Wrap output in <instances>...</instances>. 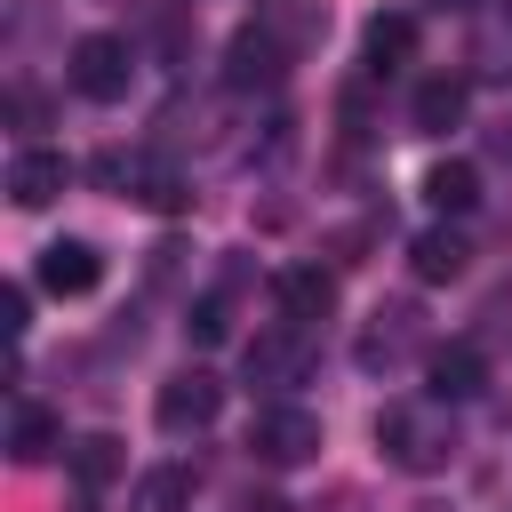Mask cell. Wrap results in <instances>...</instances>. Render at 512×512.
<instances>
[{
	"instance_id": "obj_16",
	"label": "cell",
	"mask_w": 512,
	"mask_h": 512,
	"mask_svg": "<svg viewBox=\"0 0 512 512\" xmlns=\"http://www.w3.org/2000/svg\"><path fill=\"white\" fill-rule=\"evenodd\" d=\"M424 200H432L440 216H464V208L480 200V168H472V160H440V168L424 176Z\"/></svg>"
},
{
	"instance_id": "obj_4",
	"label": "cell",
	"mask_w": 512,
	"mask_h": 512,
	"mask_svg": "<svg viewBox=\"0 0 512 512\" xmlns=\"http://www.w3.org/2000/svg\"><path fill=\"white\" fill-rule=\"evenodd\" d=\"M248 448H256L264 464H312V456H320V416L296 408V400H280V408H264V416L248 424Z\"/></svg>"
},
{
	"instance_id": "obj_18",
	"label": "cell",
	"mask_w": 512,
	"mask_h": 512,
	"mask_svg": "<svg viewBox=\"0 0 512 512\" xmlns=\"http://www.w3.org/2000/svg\"><path fill=\"white\" fill-rule=\"evenodd\" d=\"M56 440H64V424H56L48 408H16V424H8V456H16V464L56 456Z\"/></svg>"
},
{
	"instance_id": "obj_21",
	"label": "cell",
	"mask_w": 512,
	"mask_h": 512,
	"mask_svg": "<svg viewBox=\"0 0 512 512\" xmlns=\"http://www.w3.org/2000/svg\"><path fill=\"white\" fill-rule=\"evenodd\" d=\"M184 336H192V344H224V336H232V296H224V288L192 296V320H184Z\"/></svg>"
},
{
	"instance_id": "obj_9",
	"label": "cell",
	"mask_w": 512,
	"mask_h": 512,
	"mask_svg": "<svg viewBox=\"0 0 512 512\" xmlns=\"http://www.w3.org/2000/svg\"><path fill=\"white\" fill-rule=\"evenodd\" d=\"M408 56H416V16L408 8H376L368 32H360V64L368 72H400Z\"/></svg>"
},
{
	"instance_id": "obj_14",
	"label": "cell",
	"mask_w": 512,
	"mask_h": 512,
	"mask_svg": "<svg viewBox=\"0 0 512 512\" xmlns=\"http://www.w3.org/2000/svg\"><path fill=\"white\" fill-rule=\"evenodd\" d=\"M64 464H72V480H80V488H104V480H120V472H128V448H120L112 432H88V440H72V448H64Z\"/></svg>"
},
{
	"instance_id": "obj_17",
	"label": "cell",
	"mask_w": 512,
	"mask_h": 512,
	"mask_svg": "<svg viewBox=\"0 0 512 512\" xmlns=\"http://www.w3.org/2000/svg\"><path fill=\"white\" fill-rule=\"evenodd\" d=\"M128 192H136L144 208H160V216H176V208H192V184H184L176 168H152V160H136V168H128Z\"/></svg>"
},
{
	"instance_id": "obj_23",
	"label": "cell",
	"mask_w": 512,
	"mask_h": 512,
	"mask_svg": "<svg viewBox=\"0 0 512 512\" xmlns=\"http://www.w3.org/2000/svg\"><path fill=\"white\" fill-rule=\"evenodd\" d=\"M432 8H464V0H432Z\"/></svg>"
},
{
	"instance_id": "obj_3",
	"label": "cell",
	"mask_w": 512,
	"mask_h": 512,
	"mask_svg": "<svg viewBox=\"0 0 512 512\" xmlns=\"http://www.w3.org/2000/svg\"><path fill=\"white\" fill-rule=\"evenodd\" d=\"M216 408H224V384L208 376V368H176L160 392H152V416H160V432H208L216 424Z\"/></svg>"
},
{
	"instance_id": "obj_22",
	"label": "cell",
	"mask_w": 512,
	"mask_h": 512,
	"mask_svg": "<svg viewBox=\"0 0 512 512\" xmlns=\"http://www.w3.org/2000/svg\"><path fill=\"white\" fill-rule=\"evenodd\" d=\"M24 312H32V296H24V288H0V320H8V336L24 328Z\"/></svg>"
},
{
	"instance_id": "obj_13",
	"label": "cell",
	"mask_w": 512,
	"mask_h": 512,
	"mask_svg": "<svg viewBox=\"0 0 512 512\" xmlns=\"http://www.w3.org/2000/svg\"><path fill=\"white\" fill-rule=\"evenodd\" d=\"M408 264H416V280H456L464 264H472V248H464V232L456 224H432V232H416V248H408Z\"/></svg>"
},
{
	"instance_id": "obj_8",
	"label": "cell",
	"mask_w": 512,
	"mask_h": 512,
	"mask_svg": "<svg viewBox=\"0 0 512 512\" xmlns=\"http://www.w3.org/2000/svg\"><path fill=\"white\" fill-rule=\"evenodd\" d=\"M96 280H104L96 240H48V248H40V288H48V296H88Z\"/></svg>"
},
{
	"instance_id": "obj_11",
	"label": "cell",
	"mask_w": 512,
	"mask_h": 512,
	"mask_svg": "<svg viewBox=\"0 0 512 512\" xmlns=\"http://www.w3.org/2000/svg\"><path fill=\"white\" fill-rule=\"evenodd\" d=\"M248 384H304V328L256 336L248 344Z\"/></svg>"
},
{
	"instance_id": "obj_15",
	"label": "cell",
	"mask_w": 512,
	"mask_h": 512,
	"mask_svg": "<svg viewBox=\"0 0 512 512\" xmlns=\"http://www.w3.org/2000/svg\"><path fill=\"white\" fill-rule=\"evenodd\" d=\"M408 344H416V312H408V304H392V312H376V328L360 336V368H392Z\"/></svg>"
},
{
	"instance_id": "obj_12",
	"label": "cell",
	"mask_w": 512,
	"mask_h": 512,
	"mask_svg": "<svg viewBox=\"0 0 512 512\" xmlns=\"http://www.w3.org/2000/svg\"><path fill=\"white\" fill-rule=\"evenodd\" d=\"M424 376H432V400H440V408H448V400H472V392H480V384H488V360H480V352H472V344H440V352H432V368H424Z\"/></svg>"
},
{
	"instance_id": "obj_19",
	"label": "cell",
	"mask_w": 512,
	"mask_h": 512,
	"mask_svg": "<svg viewBox=\"0 0 512 512\" xmlns=\"http://www.w3.org/2000/svg\"><path fill=\"white\" fill-rule=\"evenodd\" d=\"M192 504V464H152L136 480V512H184Z\"/></svg>"
},
{
	"instance_id": "obj_10",
	"label": "cell",
	"mask_w": 512,
	"mask_h": 512,
	"mask_svg": "<svg viewBox=\"0 0 512 512\" xmlns=\"http://www.w3.org/2000/svg\"><path fill=\"white\" fill-rule=\"evenodd\" d=\"M464 104H472L464 72H432V80L416 88V104H408V112H416V128H424V136H448V128L464 120Z\"/></svg>"
},
{
	"instance_id": "obj_20",
	"label": "cell",
	"mask_w": 512,
	"mask_h": 512,
	"mask_svg": "<svg viewBox=\"0 0 512 512\" xmlns=\"http://www.w3.org/2000/svg\"><path fill=\"white\" fill-rule=\"evenodd\" d=\"M256 24H272V32H280V48L296 56V48L312 40V32H328V8H304V0H272V8L256 16Z\"/></svg>"
},
{
	"instance_id": "obj_5",
	"label": "cell",
	"mask_w": 512,
	"mask_h": 512,
	"mask_svg": "<svg viewBox=\"0 0 512 512\" xmlns=\"http://www.w3.org/2000/svg\"><path fill=\"white\" fill-rule=\"evenodd\" d=\"M280 64H288V48H280L272 24H240L232 48H224V80H232V88H272Z\"/></svg>"
},
{
	"instance_id": "obj_6",
	"label": "cell",
	"mask_w": 512,
	"mask_h": 512,
	"mask_svg": "<svg viewBox=\"0 0 512 512\" xmlns=\"http://www.w3.org/2000/svg\"><path fill=\"white\" fill-rule=\"evenodd\" d=\"M272 304H280L288 328H312V320L336 312V272H320V264H288V272L272 280Z\"/></svg>"
},
{
	"instance_id": "obj_7",
	"label": "cell",
	"mask_w": 512,
	"mask_h": 512,
	"mask_svg": "<svg viewBox=\"0 0 512 512\" xmlns=\"http://www.w3.org/2000/svg\"><path fill=\"white\" fill-rule=\"evenodd\" d=\"M64 184H72V160L48 152V144H24V152L8 160V200H16V208H48Z\"/></svg>"
},
{
	"instance_id": "obj_1",
	"label": "cell",
	"mask_w": 512,
	"mask_h": 512,
	"mask_svg": "<svg viewBox=\"0 0 512 512\" xmlns=\"http://www.w3.org/2000/svg\"><path fill=\"white\" fill-rule=\"evenodd\" d=\"M376 448L400 464V472H440L448 464V424H440V400L432 408H416V400H392L384 416H376Z\"/></svg>"
},
{
	"instance_id": "obj_2",
	"label": "cell",
	"mask_w": 512,
	"mask_h": 512,
	"mask_svg": "<svg viewBox=\"0 0 512 512\" xmlns=\"http://www.w3.org/2000/svg\"><path fill=\"white\" fill-rule=\"evenodd\" d=\"M64 80H72V96H88V104H120V96H128V80H136V64H128V40H112V32H88V40H72V56H64Z\"/></svg>"
}]
</instances>
